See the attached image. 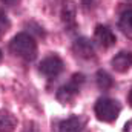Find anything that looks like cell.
I'll list each match as a JSON object with an SVG mask.
<instances>
[{
  "mask_svg": "<svg viewBox=\"0 0 132 132\" xmlns=\"http://www.w3.org/2000/svg\"><path fill=\"white\" fill-rule=\"evenodd\" d=\"M125 132H132V120H129L126 125H125V129H123Z\"/></svg>",
  "mask_w": 132,
  "mask_h": 132,
  "instance_id": "obj_17",
  "label": "cell"
},
{
  "mask_svg": "<svg viewBox=\"0 0 132 132\" xmlns=\"http://www.w3.org/2000/svg\"><path fill=\"white\" fill-rule=\"evenodd\" d=\"M81 5L86 11H92L98 5V0H81Z\"/></svg>",
  "mask_w": 132,
  "mask_h": 132,
  "instance_id": "obj_14",
  "label": "cell"
},
{
  "mask_svg": "<svg viewBox=\"0 0 132 132\" xmlns=\"http://www.w3.org/2000/svg\"><path fill=\"white\" fill-rule=\"evenodd\" d=\"M19 2L20 0H0V3H3L6 6H15V5H19Z\"/></svg>",
  "mask_w": 132,
  "mask_h": 132,
  "instance_id": "obj_16",
  "label": "cell"
},
{
  "mask_svg": "<svg viewBox=\"0 0 132 132\" xmlns=\"http://www.w3.org/2000/svg\"><path fill=\"white\" fill-rule=\"evenodd\" d=\"M9 51L14 55L20 57L26 62H32L37 57V43L32 38V35H29L26 32H20L11 40Z\"/></svg>",
  "mask_w": 132,
  "mask_h": 132,
  "instance_id": "obj_1",
  "label": "cell"
},
{
  "mask_svg": "<svg viewBox=\"0 0 132 132\" xmlns=\"http://www.w3.org/2000/svg\"><path fill=\"white\" fill-rule=\"evenodd\" d=\"M0 60H2V51H0Z\"/></svg>",
  "mask_w": 132,
  "mask_h": 132,
  "instance_id": "obj_19",
  "label": "cell"
},
{
  "mask_svg": "<svg viewBox=\"0 0 132 132\" xmlns=\"http://www.w3.org/2000/svg\"><path fill=\"white\" fill-rule=\"evenodd\" d=\"M94 112H95V117L100 121L112 123L118 118V115L121 112V106L117 100L103 97V98L97 100V103L94 106Z\"/></svg>",
  "mask_w": 132,
  "mask_h": 132,
  "instance_id": "obj_2",
  "label": "cell"
},
{
  "mask_svg": "<svg viewBox=\"0 0 132 132\" xmlns=\"http://www.w3.org/2000/svg\"><path fill=\"white\" fill-rule=\"evenodd\" d=\"M94 35H95V40L100 43V46H103V48H111L117 42V37L112 32V29L108 26H103V25H98L95 28Z\"/></svg>",
  "mask_w": 132,
  "mask_h": 132,
  "instance_id": "obj_6",
  "label": "cell"
},
{
  "mask_svg": "<svg viewBox=\"0 0 132 132\" xmlns=\"http://www.w3.org/2000/svg\"><path fill=\"white\" fill-rule=\"evenodd\" d=\"M97 86H98L101 91H108L112 88L114 81H112V77L106 72V71H98L97 72Z\"/></svg>",
  "mask_w": 132,
  "mask_h": 132,
  "instance_id": "obj_12",
  "label": "cell"
},
{
  "mask_svg": "<svg viewBox=\"0 0 132 132\" xmlns=\"http://www.w3.org/2000/svg\"><path fill=\"white\" fill-rule=\"evenodd\" d=\"M59 131L60 132H86V125H85V120L81 117H69L63 120L59 126Z\"/></svg>",
  "mask_w": 132,
  "mask_h": 132,
  "instance_id": "obj_8",
  "label": "cell"
},
{
  "mask_svg": "<svg viewBox=\"0 0 132 132\" xmlns=\"http://www.w3.org/2000/svg\"><path fill=\"white\" fill-rule=\"evenodd\" d=\"M40 72L48 77V78H55L57 75H60V72L63 71V62L59 55H49L46 59L42 60L40 63Z\"/></svg>",
  "mask_w": 132,
  "mask_h": 132,
  "instance_id": "obj_4",
  "label": "cell"
},
{
  "mask_svg": "<svg viewBox=\"0 0 132 132\" xmlns=\"http://www.w3.org/2000/svg\"><path fill=\"white\" fill-rule=\"evenodd\" d=\"M17 128V118L12 112L2 109L0 111V132H14Z\"/></svg>",
  "mask_w": 132,
  "mask_h": 132,
  "instance_id": "obj_10",
  "label": "cell"
},
{
  "mask_svg": "<svg viewBox=\"0 0 132 132\" xmlns=\"http://www.w3.org/2000/svg\"><path fill=\"white\" fill-rule=\"evenodd\" d=\"M23 132H40V129H38V125H37V123H34V121H28Z\"/></svg>",
  "mask_w": 132,
  "mask_h": 132,
  "instance_id": "obj_15",
  "label": "cell"
},
{
  "mask_svg": "<svg viewBox=\"0 0 132 132\" xmlns=\"http://www.w3.org/2000/svg\"><path fill=\"white\" fill-rule=\"evenodd\" d=\"M60 17L65 26H74L75 25V3L72 0H63L60 8Z\"/></svg>",
  "mask_w": 132,
  "mask_h": 132,
  "instance_id": "obj_9",
  "label": "cell"
},
{
  "mask_svg": "<svg viewBox=\"0 0 132 132\" xmlns=\"http://www.w3.org/2000/svg\"><path fill=\"white\" fill-rule=\"evenodd\" d=\"M72 49L75 52L77 57L80 59H85V60H91L95 57V48H94V43L86 38V37H80L74 42L72 45Z\"/></svg>",
  "mask_w": 132,
  "mask_h": 132,
  "instance_id": "obj_5",
  "label": "cell"
},
{
  "mask_svg": "<svg viewBox=\"0 0 132 132\" xmlns=\"http://www.w3.org/2000/svg\"><path fill=\"white\" fill-rule=\"evenodd\" d=\"M128 101H129V106L132 108V89H131V92H129V95H128Z\"/></svg>",
  "mask_w": 132,
  "mask_h": 132,
  "instance_id": "obj_18",
  "label": "cell"
},
{
  "mask_svg": "<svg viewBox=\"0 0 132 132\" xmlns=\"http://www.w3.org/2000/svg\"><path fill=\"white\" fill-rule=\"evenodd\" d=\"M85 83V77L81 74H75L72 75V78L69 80V83L63 85L59 91H57V100L63 104H68V103H72L75 97L78 95L80 92V88L81 85Z\"/></svg>",
  "mask_w": 132,
  "mask_h": 132,
  "instance_id": "obj_3",
  "label": "cell"
},
{
  "mask_svg": "<svg viewBox=\"0 0 132 132\" xmlns=\"http://www.w3.org/2000/svg\"><path fill=\"white\" fill-rule=\"evenodd\" d=\"M9 26H11V23H9V20H8L6 14L3 12V9H0V37H2L3 34L8 32Z\"/></svg>",
  "mask_w": 132,
  "mask_h": 132,
  "instance_id": "obj_13",
  "label": "cell"
},
{
  "mask_svg": "<svg viewBox=\"0 0 132 132\" xmlns=\"http://www.w3.org/2000/svg\"><path fill=\"white\" fill-rule=\"evenodd\" d=\"M118 26H120V29L126 35H131L132 37V9H128V11H125L121 14Z\"/></svg>",
  "mask_w": 132,
  "mask_h": 132,
  "instance_id": "obj_11",
  "label": "cell"
},
{
  "mask_svg": "<svg viewBox=\"0 0 132 132\" xmlns=\"http://www.w3.org/2000/svg\"><path fill=\"white\" fill-rule=\"evenodd\" d=\"M111 65L112 68L117 71V72H128L132 68V52L129 51H121L118 52L112 60H111Z\"/></svg>",
  "mask_w": 132,
  "mask_h": 132,
  "instance_id": "obj_7",
  "label": "cell"
}]
</instances>
